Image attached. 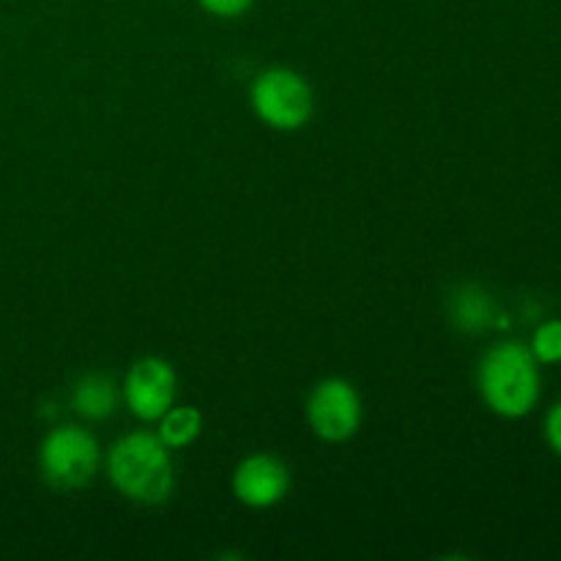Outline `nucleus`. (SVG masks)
Wrapping results in <instances>:
<instances>
[{"label":"nucleus","instance_id":"nucleus-1","mask_svg":"<svg viewBox=\"0 0 561 561\" xmlns=\"http://www.w3.org/2000/svg\"><path fill=\"white\" fill-rule=\"evenodd\" d=\"M477 387L493 414L504 420H524L540 403V362L518 340L491 345L477 367Z\"/></svg>","mask_w":561,"mask_h":561},{"label":"nucleus","instance_id":"nucleus-2","mask_svg":"<svg viewBox=\"0 0 561 561\" xmlns=\"http://www.w3.org/2000/svg\"><path fill=\"white\" fill-rule=\"evenodd\" d=\"M110 482L129 502L157 507L173 496L175 474L170 449L159 436L135 431L118 438L107 455Z\"/></svg>","mask_w":561,"mask_h":561},{"label":"nucleus","instance_id":"nucleus-3","mask_svg":"<svg viewBox=\"0 0 561 561\" xmlns=\"http://www.w3.org/2000/svg\"><path fill=\"white\" fill-rule=\"evenodd\" d=\"M250 104L257 118L279 131H296L312 118V88L299 71L274 69L261 71L250 85Z\"/></svg>","mask_w":561,"mask_h":561},{"label":"nucleus","instance_id":"nucleus-4","mask_svg":"<svg viewBox=\"0 0 561 561\" xmlns=\"http://www.w3.org/2000/svg\"><path fill=\"white\" fill-rule=\"evenodd\" d=\"M102 463V449L96 438L77 425L55 427L38 447V469L44 480L55 488H82L93 480Z\"/></svg>","mask_w":561,"mask_h":561},{"label":"nucleus","instance_id":"nucleus-5","mask_svg":"<svg viewBox=\"0 0 561 561\" xmlns=\"http://www.w3.org/2000/svg\"><path fill=\"white\" fill-rule=\"evenodd\" d=\"M307 422L321 442H348L362 425V398L343 378H323L307 398Z\"/></svg>","mask_w":561,"mask_h":561},{"label":"nucleus","instance_id":"nucleus-6","mask_svg":"<svg viewBox=\"0 0 561 561\" xmlns=\"http://www.w3.org/2000/svg\"><path fill=\"white\" fill-rule=\"evenodd\" d=\"M126 409L142 422H157L175 403V370L168 359L142 356L124 381Z\"/></svg>","mask_w":561,"mask_h":561},{"label":"nucleus","instance_id":"nucleus-7","mask_svg":"<svg viewBox=\"0 0 561 561\" xmlns=\"http://www.w3.org/2000/svg\"><path fill=\"white\" fill-rule=\"evenodd\" d=\"M233 496L244 507L268 510L288 496L290 474L288 466L268 453L250 455L233 471Z\"/></svg>","mask_w":561,"mask_h":561},{"label":"nucleus","instance_id":"nucleus-8","mask_svg":"<svg viewBox=\"0 0 561 561\" xmlns=\"http://www.w3.org/2000/svg\"><path fill=\"white\" fill-rule=\"evenodd\" d=\"M71 405L85 420H104V416H110L115 405H118V392H115L113 378L93 373V376L77 381L75 392H71Z\"/></svg>","mask_w":561,"mask_h":561},{"label":"nucleus","instance_id":"nucleus-9","mask_svg":"<svg viewBox=\"0 0 561 561\" xmlns=\"http://www.w3.org/2000/svg\"><path fill=\"white\" fill-rule=\"evenodd\" d=\"M449 316H453L455 327H460L463 332H482L496 318V305H493V299L482 288L466 285V288L455 294Z\"/></svg>","mask_w":561,"mask_h":561},{"label":"nucleus","instance_id":"nucleus-10","mask_svg":"<svg viewBox=\"0 0 561 561\" xmlns=\"http://www.w3.org/2000/svg\"><path fill=\"white\" fill-rule=\"evenodd\" d=\"M157 436L162 438L168 449H184L201 436L203 431V414L192 405H173L159 416Z\"/></svg>","mask_w":561,"mask_h":561},{"label":"nucleus","instance_id":"nucleus-11","mask_svg":"<svg viewBox=\"0 0 561 561\" xmlns=\"http://www.w3.org/2000/svg\"><path fill=\"white\" fill-rule=\"evenodd\" d=\"M529 348L540 365H561V318L540 323L531 334Z\"/></svg>","mask_w":561,"mask_h":561},{"label":"nucleus","instance_id":"nucleus-12","mask_svg":"<svg viewBox=\"0 0 561 561\" xmlns=\"http://www.w3.org/2000/svg\"><path fill=\"white\" fill-rule=\"evenodd\" d=\"M252 3L255 0H197V5L203 11L219 16V20H233V16L247 14L252 9Z\"/></svg>","mask_w":561,"mask_h":561},{"label":"nucleus","instance_id":"nucleus-13","mask_svg":"<svg viewBox=\"0 0 561 561\" xmlns=\"http://www.w3.org/2000/svg\"><path fill=\"white\" fill-rule=\"evenodd\" d=\"M546 442L548 447L561 458V400L548 411L546 416Z\"/></svg>","mask_w":561,"mask_h":561}]
</instances>
